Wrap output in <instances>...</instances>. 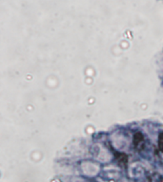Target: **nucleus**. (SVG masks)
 Segmentation results:
<instances>
[]
</instances>
